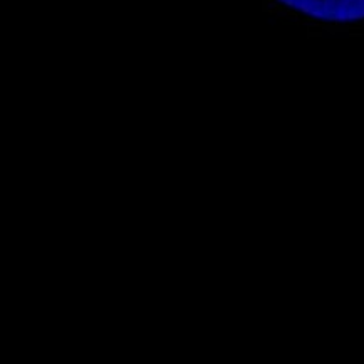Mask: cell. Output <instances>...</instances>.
<instances>
[{"mask_svg":"<svg viewBox=\"0 0 364 364\" xmlns=\"http://www.w3.org/2000/svg\"><path fill=\"white\" fill-rule=\"evenodd\" d=\"M279 2L324 20L364 19V0H279Z\"/></svg>","mask_w":364,"mask_h":364,"instance_id":"6da1fadb","label":"cell"}]
</instances>
